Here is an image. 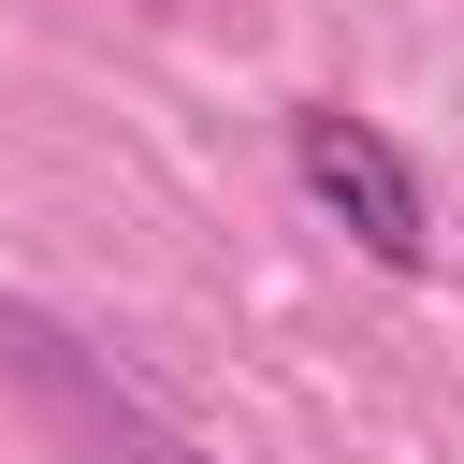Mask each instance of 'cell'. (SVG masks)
Wrapping results in <instances>:
<instances>
[{"instance_id": "6da1fadb", "label": "cell", "mask_w": 464, "mask_h": 464, "mask_svg": "<svg viewBox=\"0 0 464 464\" xmlns=\"http://www.w3.org/2000/svg\"><path fill=\"white\" fill-rule=\"evenodd\" d=\"M290 174H304V203L362 246V261H392V276H420V174H406V145L377 130V116H348V102H319V116H290Z\"/></svg>"}]
</instances>
